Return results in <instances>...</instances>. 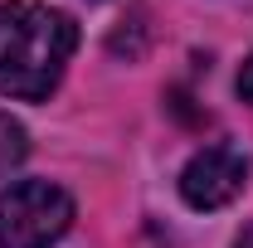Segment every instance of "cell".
Listing matches in <instances>:
<instances>
[{
  "instance_id": "6da1fadb",
  "label": "cell",
  "mask_w": 253,
  "mask_h": 248,
  "mask_svg": "<svg viewBox=\"0 0 253 248\" xmlns=\"http://www.w3.org/2000/svg\"><path fill=\"white\" fill-rule=\"evenodd\" d=\"M78 49V25L44 0L0 5V93L20 102H44L59 88Z\"/></svg>"
},
{
  "instance_id": "7a4b0ae2",
  "label": "cell",
  "mask_w": 253,
  "mask_h": 248,
  "mask_svg": "<svg viewBox=\"0 0 253 248\" xmlns=\"http://www.w3.org/2000/svg\"><path fill=\"white\" fill-rule=\"evenodd\" d=\"M73 224L68 190L49 180H15L0 190V248H49Z\"/></svg>"
},
{
  "instance_id": "3957f363",
  "label": "cell",
  "mask_w": 253,
  "mask_h": 248,
  "mask_svg": "<svg viewBox=\"0 0 253 248\" xmlns=\"http://www.w3.org/2000/svg\"><path fill=\"white\" fill-rule=\"evenodd\" d=\"M244 185H249V156L239 146H224V141L195 151L185 161V170H180V200L200 214L234 205L244 195Z\"/></svg>"
},
{
  "instance_id": "277c9868",
  "label": "cell",
  "mask_w": 253,
  "mask_h": 248,
  "mask_svg": "<svg viewBox=\"0 0 253 248\" xmlns=\"http://www.w3.org/2000/svg\"><path fill=\"white\" fill-rule=\"evenodd\" d=\"M25 151H30V141H25V126L15 122L10 112H0V180L25 161Z\"/></svg>"
},
{
  "instance_id": "5b68a950",
  "label": "cell",
  "mask_w": 253,
  "mask_h": 248,
  "mask_svg": "<svg viewBox=\"0 0 253 248\" xmlns=\"http://www.w3.org/2000/svg\"><path fill=\"white\" fill-rule=\"evenodd\" d=\"M239 97H244V102H253V59L239 68Z\"/></svg>"
},
{
  "instance_id": "8992f818",
  "label": "cell",
  "mask_w": 253,
  "mask_h": 248,
  "mask_svg": "<svg viewBox=\"0 0 253 248\" xmlns=\"http://www.w3.org/2000/svg\"><path fill=\"white\" fill-rule=\"evenodd\" d=\"M234 248H253V229H249V234H244V239H239Z\"/></svg>"
}]
</instances>
